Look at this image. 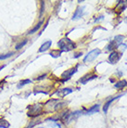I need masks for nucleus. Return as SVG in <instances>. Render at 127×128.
<instances>
[{"label":"nucleus","mask_w":127,"mask_h":128,"mask_svg":"<svg viewBox=\"0 0 127 128\" xmlns=\"http://www.w3.org/2000/svg\"><path fill=\"white\" fill-rule=\"evenodd\" d=\"M27 44V40H23V41H22L20 43H19V44H17L16 46V50H20V48H22L24 46Z\"/></svg>","instance_id":"obj_11"},{"label":"nucleus","mask_w":127,"mask_h":128,"mask_svg":"<svg viewBox=\"0 0 127 128\" xmlns=\"http://www.w3.org/2000/svg\"><path fill=\"white\" fill-rule=\"evenodd\" d=\"M98 107H99V105H95L93 108H91V109L88 110L86 112V114H89V113H93V112H98Z\"/></svg>","instance_id":"obj_10"},{"label":"nucleus","mask_w":127,"mask_h":128,"mask_svg":"<svg viewBox=\"0 0 127 128\" xmlns=\"http://www.w3.org/2000/svg\"><path fill=\"white\" fill-rule=\"evenodd\" d=\"M42 24H43V22H39L38 24H37V25H35L32 30H30L28 34H34V32H36L39 29H40V27H41Z\"/></svg>","instance_id":"obj_9"},{"label":"nucleus","mask_w":127,"mask_h":128,"mask_svg":"<svg viewBox=\"0 0 127 128\" xmlns=\"http://www.w3.org/2000/svg\"><path fill=\"white\" fill-rule=\"evenodd\" d=\"M8 122L5 121V120H0V127L2 128H8Z\"/></svg>","instance_id":"obj_15"},{"label":"nucleus","mask_w":127,"mask_h":128,"mask_svg":"<svg viewBox=\"0 0 127 128\" xmlns=\"http://www.w3.org/2000/svg\"><path fill=\"white\" fill-rule=\"evenodd\" d=\"M82 15H83V10H82V8H78L76 10V11L74 12V14H73L72 20L80 19V18H82Z\"/></svg>","instance_id":"obj_6"},{"label":"nucleus","mask_w":127,"mask_h":128,"mask_svg":"<svg viewBox=\"0 0 127 128\" xmlns=\"http://www.w3.org/2000/svg\"><path fill=\"white\" fill-rule=\"evenodd\" d=\"M46 76V74H44V75H42V76H40V77H38V78H37V80H42V79H44Z\"/></svg>","instance_id":"obj_17"},{"label":"nucleus","mask_w":127,"mask_h":128,"mask_svg":"<svg viewBox=\"0 0 127 128\" xmlns=\"http://www.w3.org/2000/svg\"><path fill=\"white\" fill-rule=\"evenodd\" d=\"M121 58H122V54L120 52L113 51V52H111L110 55L108 56V60H110V63L115 64L121 60Z\"/></svg>","instance_id":"obj_4"},{"label":"nucleus","mask_w":127,"mask_h":128,"mask_svg":"<svg viewBox=\"0 0 127 128\" xmlns=\"http://www.w3.org/2000/svg\"><path fill=\"white\" fill-rule=\"evenodd\" d=\"M114 99H115V98H111V99H110L108 101H107V102H106V104L104 105V107H103V110H104V112H108V106L110 105V103L112 102V101H113Z\"/></svg>","instance_id":"obj_12"},{"label":"nucleus","mask_w":127,"mask_h":128,"mask_svg":"<svg viewBox=\"0 0 127 128\" xmlns=\"http://www.w3.org/2000/svg\"><path fill=\"white\" fill-rule=\"evenodd\" d=\"M127 86V81L126 80H121L119 81L116 84H115V87L116 88H119V89H121V88H124Z\"/></svg>","instance_id":"obj_8"},{"label":"nucleus","mask_w":127,"mask_h":128,"mask_svg":"<svg viewBox=\"0 0 127 128\" xmlns=\"http://www.w3.org/2000/svg\"><path fill=\"white\" fill-rule=\"evenodd\" d=\"M124 39V35H117V36L114 38V40L111 41L110 43V45L107 46L108 50H114V49L118 48H119V46L122 44V42Z\"/></svg>","instance_id":"obj_2"},{"label":"nucleus","mask_w":127,"mask_h":128,"mask_svg":"<svg viewBox=\"0 0 127 128\" xmlns=\"http://www.w3.org/2000/svg\"><path fill=\"white\" fill-rule=\"evenodd\" d=\"M100 52L101 51H100V49H98V48H96V49H94L92 51H90L88 54L84 57V62H91V61L94 60L98 55H100Z\"/></svg>","instance_id":"obj_3"},{"label":"nucleus","mask_w":127,"mask_h":128,"mask_svg":"<svg viewBox=\"0 0 127 128\" xmlns=\"http://www.w3.org/2000/svg\"><path fill=\"white\" fill-rule=\"evenodd\" d=\"M58 46L60 48L61 52H68L75 48V44L69 38H63L60 40V42L58 43Z\"/></svg>","instance_id":"obj_1"},{"label":"nucleus","mask_w":127,"mask_h":128,"mask_svg":"<svg viewBox=\"0 0 127 128\" xmlns=\"http://www.w3.org/2000/svg\"><path fill=\"white\" fill-rule=\"evenodd\" d=\"M76 72V68H72V69H70V70H66V72H64L63 74H62V77H69L70 76H72L74 72Z\"/></svg>","instance_id":"obj_7"},{"label":"nucleus","mask_w":127,"mask_h":128,"mask_svg":"<svg viewBox=\"0 0 127 128\" xmlns=\"http://www.w3.org/2000/svg\"><path fill=\"white\" fill-rule=\"evenodd\" d=\"M30 83H32V81L31 80H29V79H26V80H23V81H22L20 83V86L18 87H22V86H25V84H30Z\"/></svg>","instance_id":"obj_16"},{"label":"nucleus","mask_w":127,"mask_h":128,"mask_svg":"<svg viewBox=\"0 0 127 128\" xmlns=\"http://www.w3.org/2000/svg\"><path fill=\"white\" fill-rule=\"evenodd\" d=\"M14 54L13 52H10V53H8V54H5V55H0V60H6V58H10L12 55Z\"/></svg>","instance_id":"obj_14"},{"label":"nucleus","mask_w":127,"mask_h":128,"mask_svg":"<svg viewBox=\"0 0 127 128\" xmlns=\"http://www.w3.org/2000/svg\"><path fill=\"white\" fill-rule=\"evenodd\" d=\"M60 92H63V93H61L60 95L62 96H66V95H68V94L72 93V90L70 89V88H64V89L60 90Z\"/></svg>","instance_id":"obj_13"},{"label":"nucleus","mask_w":127,"mask_h":128,"mask_svg":"<svg viewBox=\"0 0 127 128\" xmlns=\"http://www.w3.org/2000/svg\"><path fill=\"white\" fill-rule=\"evenodd\" d=\"M51 44H52V42L51 41H46V42H44V44L41 46V48H39V52H44V51H46L48 48L51 46Z\"/></svg>","instance_id":"obj_5"}]
</instances>
